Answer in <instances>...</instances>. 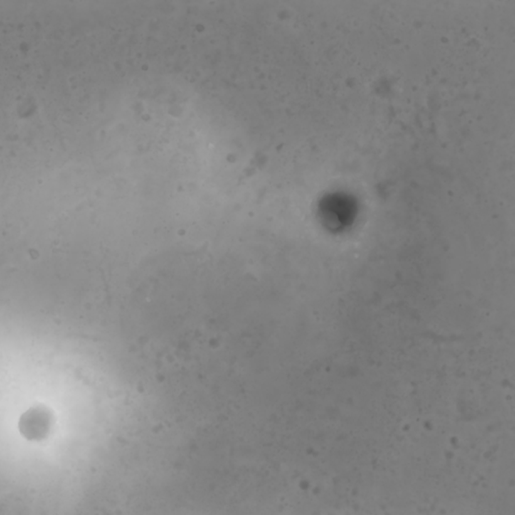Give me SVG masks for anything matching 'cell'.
I'll list each match as a JSON object with an SVG mask.
<instances>
[{
  "instance_id": "1",
  "label": "cell",
  "mask_w": 515,
  "mask_h": 515,
  "mask_svg": "<svg viewBox=\"0 0 515 515\" xmlns=\"http://www.w3.org/2000/svg\"><path fill=\"white\" fill-rule=\"evenodd\" d=\"M354 211L346 203H334L326 206L325 221L334 230L346 228L354 219Z\"/></svg>"
}]
</instances>
